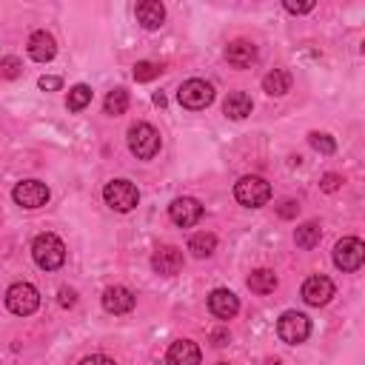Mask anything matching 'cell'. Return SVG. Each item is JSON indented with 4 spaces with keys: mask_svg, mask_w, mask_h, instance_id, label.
Listing matches in <instances>:
<instances>
[{
    "mask_svg": "<svg viewBox=\"0 0 365 365\" xmlns=\"http://www.w3.org/2000/svg\"><path fill=\"white\" fill-rule=\"evenodd\" d=\"M31 257L43 271H54L66 262V245L57 234H40L31 242Z\"/></svg>",
    "mask_w": 365,
    "mask_h": 365,
    "instance_id": "obj_1",
    "label": "cell"
},
{
    "mask_svg": "<svg viewBox=\"0 0 365 365\" xmlns=\"http://www.w3.org/2000/svg\"><path fill=\"white\" fill-rule=\"evenodd\" d=\"M128 148L140 160H151L160 151V131L148 123H137L128 128Z\"/></svg>",
    "mask_w": 365,
    "mask_h": 365,
    "instance_id": "obj_2",
    "label": "cell"
},
{
    "mask_svg": "<svg viewBox=\"0 0 365 365\" xmlns=\"http://www.w3.org/2000/svg\"><path fill=\"white\" fill-rule=\"evenodd\" d=\"M6 308L17 317H29L40 308V291L31 282H14L6 291Z\"/></svg>",
    "mask_w": 365,
    "mask_h": 365,
    "instance_id": "obj_3",
    "label": "cell"
},
{
    "mask_svg": "<svg viewBox=\"0 0 365 365\" xmlns=\"http://www.w3.org/2000/svg\"><path fill=\"white\" fill-rule=\"evenodd\" d=\"M234 197L248 208H259L271 200V185L262 177L248 174V177H240V182L234 185Z\"/></svg>",
    "mask_w": 365,
    "mask_h": 365,
    "instance_id": "obj_4",
    "label": "cell"
},
{
    "mask_svg": "<svg viewBox=\"0 0 365 365\" xmlns=\"http://www.w3.org/2000/svg\"><path fill=\"white\" fill-rule=\"evenodd\" d=\"M103 200L114 208V211H131L140 202V191L131 180H111L103 188Z\"/></svg>",
    "mask_w": 365,
    "mask_h": 365,
    "instance_id": "obj_5",
    "label": "cell"
},
{
    "mask_svg": "<svg viewBox=\"0 0 365 365\" xmlns=\"http://www.w3.org/2000/svg\"><path fill=\"white\" fill-rule=\"evenodd\" d=\"M277 334H279L282 342L299 345V342H305L308 334H311V319H308L305 314H299V311H285V314L277 319Z\"/></svg>",
    "mask_w": 365,
    "mask_h": 365,
    "instance_id": "obj_6",
    "label": "cell"
},
{
    "mask_svg": "<svg viewBox=\"0 0 365 365\" xmlns=\"http://www.w3.org/2000/svg\"><path fill=\"white\" fill-rule=\"evenodd\" d=\"M177 100H180L182 108L200 111V108L211 106V100H214V86L205 83V80H197V77H194V80H185V83L180 86V91H177Z\"/></svg>",
    "mask_w": 365,
    "mask_h": 365,
    "instance_id": "obj_7",
    "label": "cell"
},
{
    "mask_svg": "<svg viewBox=\"0 0 365 365\" xmlns=\"http://www.w3.org/2000/svg\"><path fill=\"white\" fill-rule=\"evenodd\" d=\"M365 259V245L359 237H342L334 245V265L342 271H359Z\"/></svg>",
    "mask_w": 365,
    "mask_h": 365,
    "instance_id": "obj_8",
    "label": "cell"
},
{
    "mask_svg": "<svg viewBox=\"0 0 365 365\" xmlns=\"http://www.w3.org/2000/svg\"><path fill=\"white\" fill-rule=\"evenodd\" d=\"M11 197L20 208H43L48 202V185L40 180H20L11 191Z\"/></svg>",
    "mask_w": 365,
    "mask_h": 365,
    "instance_id": "obj_9",
    "label": "cell"
},
{
    "mask_svg": "<svg viewBox=\"0 0 365 365\" xmlns=\"http://www.w3.org/2000/svg\"><path fill=\"white\" fill-rule=\"evenodd\" d=\"M168 217H171L177 225L188 228V225H197V222H200L202 205H200L194 197H177V200L168 205Z\"/></svg>",
    "mask_w": 365,
    "mask_h": 365,
    "instance_id": "obj_10",
    "label": "cell"
},
{
    "mask_svg": "<svg viewBox=\"0 0 365 365\" xmlns=\"http://www.w3.org/2000/svg\"><path fill=\"white\" fill-rule=\"evenodd\" d=\"M151 268H154L157 274H163V277L180 274V268H182V251H180L177 245H163V248H157L154 257H151Z\"/></svg>",
    "mask_w": 365,
    "mask_h": 365,
    "instance_id": "obj_11",
    "label": "cell"
},
{
    "mask_svg": "<svg viewBox=\"0 0 365 365\" xmlns=\"http://www.w3.org/2000/svg\"><path fill=\"white\" fill-rule=\"evenodd\" d=\"M334 297V282L328 279V277H322V274H317V277H308L305 282H302V299L308 302V305H325L328 299Z\"/></svg>",
    "mask_w": 365,
    "mask_h": 365,
    "instance_id": "obj_12",
    "label": "cell"
},
{
    "mask_svg": "<svg viewBox=\"0 0 365 365\" xmlns=\"http://www.w3.org/2000/svg\"><path fill=\"white\" fill-rule=\"evenodd\" d=\"M208 311L220 319H231L237 311H240V299L237 294H231L228 288H214L208 294Z\"/></svg>",
    "mask_w": 365,
    "mask_h": 365,
    "instance_id": "obj_13",
    "label": "cell"
},
{
    "mask_svg": "<svg viewBox=\"0 0 365 365\" xmlns=\"http://www.w3.org/2000/svg\"><path fill=\"white\" fill-rule=\"evenodd\" d=\"M103 308L108 314H128L134 308V291H128L125 285H111L103 291Z\"/></svg>",
    "mask_w": 365,
    "mask_h": 365,
    "instance_id": "obj_14",
    "label": "cell"
},
{
    "mask_svg": "<svg viewBox=\"0 0 365 365\" xmlns=\"http://www.w3.org/2000/svg\"><path fill=\"white\" fill-rule=\"evenodd\" d=\"M168 365H200V348L191 339H177L171 342L168 354H165Z\"/></svg>",
    "mask_w": 365,
    "mask_h": 365,
    "instance_id": "obj_15",
    "label": "cell"
},
{
    "mask_svg": "<svg viewBox=\"0 0 365 365\" xmlns=\"http://www.w3.org/2000/svg\"><path fill=\"white\" fill-rule=\"evenodd\" d=\"M225 60H228V66H234V68H248V66L257 60V46H254L251 40H234V43H228V48H225Z\"/></svg>",
    "mask_w": 365,
    "mask_h": 365,
    "instance_id": "obj_16",
    "label": "cell"
},
{
    "mask_svg": "<svg viewBox=\"0 0 365 365\" xmlns=\"http://www.w3.org/2000/svg\"><path fill=\"white\" fill-rule=\"evenodd\" d=\"M57 54V43L48 31H34L29 37V57L37 60V63H48L51 57Z\"/></svg>",
    "mask_w": 365,
    "mask_h": 365,
    "instance_id": "obj_17",
    "label": "cell"
},
{
    "mask_svg": "<svg viewBox=\"0 0 365 365\" xmlns=\"http://www.w3.org/2000/svg\"><path fill=\"white\" fill-rule=\"evenodd\" d=\"M137 20L143 23V29L154 31L165 20V6L160 0H143V3H137Z\"/></svg>",
    "mask_w": 365,
    "mask_h": 365,
    "instance_id": "obj_18",
    "label": "cell"
},
{
    "mask_svg": "<svg viewBox=\"0 0 365 365\" xmlns=\"http://www.w3.org/2000/svg\"><path fill=\"white\" fill-rule=\"evenodd\" d=\"M251 108H254V103H251V97L245 91H231L225 97V103H222V111L231 120H245L251 114Z\"/></svg>",
    "mask_w": 365,
    "mask_h": 365,
    "instance_id": "obj_19",
    "label": "cell"
},
{
    "mask_svg": "<svg viewBox=\"0 0 365 365\" xmlns=\"http://www.w3.org/2000/svg\"><path fill=\"white\" fill-rule=\"evenodd\" d=\"M262 88L271 97H282L285 91H291V74L285 68H274V71H268L262 77Z\"/></svg>",
    "mask_w": 365,
    "mask_h": 365,
    "instance_id": "obj_20",
    "label": "cell"
},
{
    "mask_svg": "<svg viewBox=\"0 0 365 365\" xmlns=\"http://www.w3.org/2000/svg\"><path fill=\"white\" fill-rule=\"evenodd\" d=\"M248 288H251L254 294H271V291L277 288V274L268 271V268H257V271H251V277H248Z\"/></svg>",
    "mask_w": 365,
    "mask_h": 365,
    "instance_id": "obj_21",
    "label": "cell"
},
{
    "mask_svg": "<svg viewBox=\"0 0 365 365\" xmlns=\"http://www.w3.org/2000/svg\"><path fill=\"white\" fill-rule=\"evenodd\" d=\"M214 248H217V237H214V234H208V231H200V234H194V237L188 240V251H191L197 259L211 257V254H214Z\"/></svg>",
    "mask_w": 365,
    "mask_h": 365,
    "instance_id": "obj_22",
    "label": "cell"
},
{
    "mask_svg": "<svg viewBox=\"0 0 365 365\" xmlns=\"http://www.w3.org/2000/svg\"><path fill=\"white\" fill-rule=\"evenodd\" d=\"M103 108H106V114H111V117L125 114V108H128V91H125V88H111V91L106 94Z\"/></svg>",
    "mask_w": 365,
    "mask_h": 365,
    "instance_id": "obj_23",
    "label": "cell"
},
{
    "mask_svg": "<svg viewBox=\"0 0 365 365\" xmlns=\"http://www.w3.org/2000/svg\"><path fill=\"white\" fill-rule=\"evenodd\" d=\"M319 237H322L319 222H302V225L297 228V234H294V240H297L299 248H314V245L319 242Z\"/></svg>",
    "mask_w": 365,
    "mask_h": 365,
    "instance_id": "obj_24",
    "label": "cell"
},
{
    "mask_svg": "<svg viewBox=\"0 0 365 365\" xmlns=\"http://www.w3.org/2000/svg\"><path fill=\"white\" fill-rule=\"evenodd\" d=\"M91 103V88L86 86V83H77L71 91H68V111H83L86 106Z\"/></svg>",
    "mask_w": 365,
    "mask_h": 365,
    "instance_id": "obj_25",
    "label": "cell"
},
{
    "mask_svg": "<svg viewBox=\"0 0 365 365\" xmlns=\"http://www.w3.org/2000/svg\"><path fill=\"white\" fill-rule=\"evenodd\" d=\"M160 74H163V66H160V63L140 60V63L134 66V80H137V83H148V80H154V77H160Z\"/></svg>",
    "mask_w": 365,
    "mask_h": 365,
    "instance_id": "obj_26",
    "label": "cell"
},
{
    "mask_svg": "<svg viewBox=\"0 0 365 365\" xmlns=\"http://www.w3.org/2000/svg\"><path fill=\"white\" fill-rule=\"evenodd\" d=\"M308 143L319 151V154H334L336 151V143H334V137H328V134H319V131H311L308 134Z\"/></svg>",
    "mask_w": 365,
    "mask_h": 365,
    "instance_id": "obj_27",
    "label": "cell"
},
{
    "mask_svg": "<svg viewBox=\"0 0 365 365\" xmlns=\"http://www.w3.org/2000/svg\"><path fill=\"white\" fill-rule=\"evenodd\" d=\"M20 71H23V63L17 57H3L0 60V77L3 80H14V77H20Z\"/></svg>",
    "mask_w": 365,
    "mask_h": 365,
    "instance_id": "obj_28",
    "label": "cell"
},
{
    "mask_svg": "<svg viewBox=\"0 0 365 365\" xmlns=\"http://www.w3.org/2000/svg\"><path fill=\"white\" fill-rule=\"evenodd\" d=\"M277 214H279L282 220H294V217L299 214V202H297V200H282V202L277 205Z\"/></svg>",
    "mask_w": 365,
    "mask_h": 365,
    "instance_id": "obj_29",
    "label": "cell"
},
{
    "mask_svg": "<svg viewBox=\"0 0 365 365\" xmlns=\"http://www.w3.org/2000/svg\"><path fill=\"white\" fill-rule=\"evenodd\" d=\"M282 6H285V11H291V14H308V11L314 9V0H305V3H294V0H285Z\"/></svg>",
    "mask_w": 365,
    "mask_h": 365,
    "instance_id": "obj_30",
    "label": "cell"
},
{
    "mask_svg": "<svg viewBox=\"0 0 365 365\" xmlns=\"http://www.w3.org/2000/svg\"><path fill=\"white\" fill-rule=\"evenodd\" d=\"M339 185H342V177H339V174H325V177L319 180V188H322V191H328V194H331V191H336Z\"/></svg>",
    "mask_w": 365,
    "mask_h": 365,
    "instance_id": "obj_31",
    "label": "cell"
},
{
    "mask_svg": "<svg viewBox=\"0 0 365 365\" xmlns=\"http://www.w3.org/2000/svg\"><path fill=\"white\" fill-rule=\"evenodd\" d=\"M37 86H40L43 91H57V88L63 86V80H60V77H51V74H43V77L37 80Z\"/></svg>",
    "mask_w": 365,
    "mask_h": 365,
    "instance_id": "obj_32",
    "label": "cell"
},
{
    "mask_svg": "<svg viewBox=\"0 0 365 365\" xmlns=\"http://www.w3.org/2000/svg\"><path fill=\"white\" fill-rule=\"evenodd\" d=\"M77 302V291L74 288H60V305L63 308H71Z\"/></svg>",
    "mask_w": 365,
    "mask_h": 365,
    "instance_id": "obj_33",
    "label": "cell"
},
{
    "mask_svg": "<svg viewBox=\"0 0 365 365\" xmlns=\"http://www.w3.org/2000/svg\"><path fill=\"white\" fill-rule=\"evenodd\" d=\"M80 365H114V359L106 356V354H91V356H86Z\"/></svg>",
    "mask_w": 365,
    "mask_h": 365,
    "instance_id": "obj_34",
    "label": "cell"
},
{
    "mask_svg": "<svg viewBox=\"0 0 365 365\" xmlns=\"http://www.w3.org/2000/svg\"><path fill=\"white\" fill-rule=\"evenodd\" d=\"M211 342H214L217 348L228 345V331H225V328H217V331H211Z\"/></svg>",
    "mask_w": 365,
    "mask_h": 365,
    "instance_id": "obj_35",
    "label": "cell"
},
{
    "mask_svg": "<svg viewBox=\"0 0 365 365\" xmlns=\"http://www.w3.org/2000/svg\"><path fill=\"white\" fill-rule=\"evenodd\" d=\"M154 103H157V106H165V94H163V91H157V94H154Z\"/></svg>",
    "mask_w": 365,
    "mask_h": 365,
    "instance_id": "obj_36",
    "label": "cell"
},
{
    "mask_svg": "<svg viewBox=\"0 0 365 365\" xmlns=\"http://www.w3.org/2000/svg\"><path fill=\"white\" fill-rule=\"evenodd\" d=\"M265 365H279V359H268V362H265Z\"/></svg>",
    "mask_w": 365,
    "mask_h": 365,
    "instance_id": "obj_37",
    "label": "cell"
},
{
    "mask_svg": "<svg viewBox=\"0 0 365 365\" xmlns=\"http://www.w3.org/2000/svg\"><path fill=\"white\" fill-rule=\"evenodd\" d=\"M217 365H228V362H217Z\"/></svg>",
    "mask_w": 365,
    "mask_h": 365,
    "instance_id": "obj_38",
    "label": "cell"
}]
</instances>
